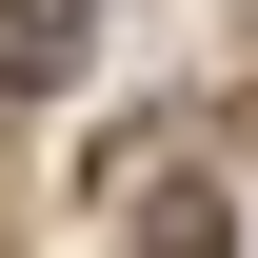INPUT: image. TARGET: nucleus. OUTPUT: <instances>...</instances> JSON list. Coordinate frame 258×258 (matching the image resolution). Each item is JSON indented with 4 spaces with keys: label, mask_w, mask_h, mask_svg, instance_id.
<instances>
[{
    "label": "nucleus",
    "mask_w": 258,
    "mask_h": 258,
    "mask_svg": "<svg viewBox=\"0 0 258 258\" xmlns=\"http://www.w3.org/2000/svg\"><path fill=\"white\" fill-rule=\"evenodd\" d=\"M80 40H99V0H0V99L80 80Z\"/></svg>",
    "instance_id": "f257e3e1"
},
{
    "label": "nucleus",
    "mask_w": 258,
    "mask_h": 258,
    "mask_svg": "<svg viewBox=\"0 0 258 258\" xmlns=\"http://www.w3.org/2000/svg\"><path fill=\"white\" fill-rule=\"evenodd\" d=\"M139 258H238V219H219V199H199V179H179V199H159V219H139Z\"/></svg>",
    "instance_id": "f03ea898"
}]
</instances>
